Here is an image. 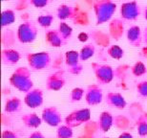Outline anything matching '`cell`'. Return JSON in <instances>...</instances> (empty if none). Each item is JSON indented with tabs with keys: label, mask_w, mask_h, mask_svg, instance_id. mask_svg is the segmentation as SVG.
Listing matches in <instances>:
<instances>
[{
	"label": "cell",
	"mask_w": 147,
	"mask_h": 138,
	"mask_svg": "<svg viewBox=\"0 0 147 138\" xmlns=\"http://www.w3.org/2000/svg\"><path fill=\"white\" fill-rule=\"evenodd\" d=\"M58 31L61 34V36L65 40V42L67 43L70 39H72L73 36V28L70 26L68 23H66L65 21H61L58 25Z\"/></svg>",
	"instance_id": "22"
},
{
	"label": "cell",
	"mask_w": 147,
	"mask_h": 138,
	"mask_svg": "<svg viewBox=\"0 0 147 138\" xmlns=\"http://www.w3.org/2000/svg\"><path fill=\"white\" fill-rule=\"evenodd\" d=\"M114 118L112 116V114L107 112V111H103L100 113V115L98 117V127L102 133H107L109 131L111 127L113 126Z\"/></svg>",
	"instance_id": "19"
},
{
	"label": "cell",
	"mask_w": 147,
	"mask_h": 138,
	"mask_svg": "<svg viewBox=\"0 0 147 138\" xmlns=\"http://www.w3.org/2000/svg\"><path fill=\"white\" fill-rule=\"evenodd\" d=\"M103 100V93L99 84H90L85 90V101L89 105H99Z\"/></svg>",
	"instance_id": "10"
},
{
	"label": "cell",
	"mask_w": 147,
	"mask_h": 138,
	"mask_svg": "<svg viewBox=\"0 0 147 138\" xmlns=\"http://www.w3.org/2000/svg\"><path fill=\"white\" fill-rule=\"evenodd\" d=\"M107 54L114 60H120L124 56V50L119 45H111L108 47Z\"/></svg>",
	"instance_id": "26"
},
{
	"label": "cell",
	"mask_w": 147,
	"mask_h": 138,
	"mask_svg": "<svg viewBox=\"0 0 147 138\" xmlns=\"http://www.w3.org/2000/svg\"><path fill=\"white\" fill-rule=\"evenodd\" d=\"M45 39L50 46L55 47V48H58V47H61L66 44L65 40H64L58 30L47 31L45 34Z\"/></svg>",
	"instance_id": "17"
},
{
	"label": "cell",
	"mask_w": 147,
	"mask_h": 138,
	"mask_svg": "<svg viewBox=\"0 0 147 138\" xmlns=\"http://www.w3.org/2000/svg\"><path fill=\"white\" fill-rule=\"evenodd\" d=\"M29 67L34 71H41L51 64V56L48 52L29 53L26 56Z\"/></svg>",
	"instance_id": "4"
},
{
	"label": "cell",
	"mask_w": 147,
	"mask_h": 138,
	"mask_svg": "<svg viewBox=\"0 0 147 138\" xmlns=\"http://www.w3.org/2000/svg\"><path fill=\"white\" fill-rule=\"evenodd\" d=\"M41 118L44 123L51 127H57L62 122L61 113L55 107H48L44 108Z\"/></svg>",
	"instance_id": "11"
},
{
	"label": "cell",
	"mask_w": 147,
	"mask_h": 138,
	"mask_svg": "<svg viewBox=\"0 0 147 138\" xmlns=\"http://www.w3.org/2000/svg\"><path fill=\"white\" fill-rule=\"evenodd\" d=\"M138 133L140 136L147 135V113L142 114L139 117L137 121Z\"/></svg>",
	"instance_id": "25"
},
{
	"label": "cell",
	"mask_w": 147,
	"mask_h": 138,
	"mask_svg": "<svg viewBox=\"0 0 147 138\" xmlns=\"http://www.w3.org/2000/svg\"><path fill=\"white\" fill-rule=\"evenodd\" d=\"M109 30L112 37L115 39H119L123 35V22L120 19L112 20L109 25Z\"/></svg>",
	"instance_id": "21"
},
{
	"label": "cell",
	"mask_w": 147,
	"mask_h": 138,
	"mask_svg": "<svg viewBox=\"0 0 147 138\" xmlns=\"http://www.w3.org/2000/svg\"><path fill=\"white\" fill-rule=\"evenodd\" d=\"M143 16H144L145 20L147 21V6L144 8V11H143Z\"/></svg>",
	"instance_id": "38"
},
{
	"label": "cell",
	"mask_w": 147,
	"mask_h": 138,
	"mask_svg": "<svg viewBox=\"0 0 147 138\" xmlns=\"http://www.w3.org/2000/svg\"><path fill=\"white\" fill-rule=\"evenodd\" d=\"M46 88L52 91H58L66 84L65 73L63 70H57L48 76L46 80Z\"/></svg>",
	"instance_id": "9"
},
{
	"label": "cell",
	"mask_w": 147,
	"mask_h": 138,
	"mask_svg": "<svg viewBox=\"0 0 147 138\" xmlns=\"http://www.w3.org/2000/svg\"><path fill=\"white\" fill-rule=\"evenodd\" d=\"M2 138H20L18 134L11 131H4L2 133Z\"/></svg>",
	"instance_id": "33"
},
{
	"label": "cell",
	"mask_w": 147,
	"mask_h": 138,
	"mask_svg": "<svg viewBox=\"0 0 147 138\" xmlns=\"http://www.w3.org/2000/svg\"><path fill=\"white\" fill-rule=\"evenodd\" d=\"M57 138H72L73 137V128L67 125H62L58 127L57 131Z\"/></svg>",
	"instance_id": "28"
},
{
	"label": "cell",
	"mask_w": 147,
	"mask_h": 138,
	"mask_svg": "<svg viewBox=\"0 0 147 138\" xmlns=\"http://www.w3.org/2000/svg\"><path fill=\"white\" fill-rule=\"evenodd\" d=\"M2 63L4 65H14L16 64L21 58V55L18 51L14 49H3L2 54Z\"/></svg>",
	"instance_id": "16"
},
{
	"label": "cell",
	"mask_w": 147,
	"mask_h": 138,
	"mask_svg": "<svg viewBox=\"0 0 147 138\" xmlns=\"http://www.w3.org/2000/svg\"><path fill=\"white\" fill-rule=\"evenodd\" d=\"M137 92L142 97H147V81L140 82L137 84Z\"/></svg>",
	"instance_id": "31"
},
{
	"label": "cell",
	"mask_w": 147,
	"mask_h": 138,
	"mask_svg": "<svg viewBox=\"0 0 147 138\" xmlns=\"http://www.w3.org/2000/svg\"><path fill=\"white\" fill-rule=\"evenodd\" d=\"M117 138H133V135L130 133H127V131H124L120 135L117 137Z\"/></svg>",
	"instance_id": "36"
},
{
	"label": "cell",
	"mask_w": 147,
	"mask_h": 138,
	"mask_svg": "<svg viewBox=\"0 0 147 138\" xmlns=\"http://www.w3.org/2000/svg\"><path fill=\"white\" fill-rule=\"evenodd\" d=\"M120 17L123 20L134 21L142 14V8L137 1H129L122 3L120 6Z\"/></svg>",
	"instance_id": "6"
},
{
	"label": "cell",
	"mask_w": 147,
	"mask_h": 138,
	"mask_svg": "<svg viewBox=\"0 0 147 138\" xmlns=\"http://www.w3.org/2000/svg\"><path fill=\"white\" fill-rule=\"evenodd\" d=\"M143 41L145 42V44L147 45V26L145 27L144 31H143Z\"/></svg>",
	"instance_id": "37"
},
{
	"label": "cell",
	"mask_w": 147,
	"mask_h": 138,
	"mask_svg": "<svg viewBox=\"0 0 147 138\" xmlns=\"http://www.w3.org/2000/svg\"><path fill=\"white\" fill-rule=\"evenodd\" d=\"M32 6L36 8H44L49 4L50 0H29Z\"/></svg>",
	"instance_id": "32"
},
{
	"label": "cell",
	"mask_w": 147,
	"mask_h": 138,
	"mask_svg": "<svg viewBox=\"0 0 147 138\" xmlns=\"http://www.w3.org/2000/svg\"><path fill=\"white\" fill-rule=\"evenodd\" d=\"M91 117V111L89 108H81L73 111L65 118V125L72 128L79 127L80 125L88 122Z\"/></svg>",
	"instance_id": "7"
},
{
	"label": "cell",
	"mask_w": 147,
	"mask_h": 138,
	"mask_svg": "<svg viewBox=\"0 0 147 138\" xmlns=\"http://www.w3.org/2000/svg\"><path fill=\"white\" fill-rule=\"evenodd\" d=\"M65 63L68 67L69 73L73 75H79L83 71V65L79 58V52L70 50L65 53Z\"/></svg>",
	"instance_id": "8"
},
{
	"label": "cell",
	"mask_w": 147,
	"mask_h": 138,
	"mask_svg": "<svg viewBox=\"0 0 147 138\" xmlns=\"http://www.w3.org/2000/svg\"><path fill=\"white\" fill-rule=\"evenodd\" d=\"M78 13L79 10L78 7L67 4H61L57 9V16L61 21L66 19H75V17L78 16Z\"/></svg>",
	"instance_id": "13"
},
{
	"label": "cell",
	"mask_w": 147,
	"mask_h": 138,
	"mask_svg": "<svg viewBox=\"0 0 147 138\" xmlns=\"http://www.w3.org/2000/svg\"><path fill=\"white\" fill-rule=\"evenodd\" d=\"M131 71H132V74L134 76L140 77V76H143L147 72V69L144 63H142V61H137V63L132 66Z\"/></svg>",
	"instance_id": "30"
},
{
	"label": "cell",
	"mask_w": 147,
	"mask_h": 138,
	"mask_svg": "<svg viewBox=\"0 0 147 138\" xmlns=\"http://www.w3.org/2000/svg\"><path fill=\"white\" fill-rule=\"evenodd\" d=\"M55 20L54 14H42L36 18V22L38 23V25H40L43 28H49L50 26L53 24Z\"/></svg>",
	"instance_id": "27"
},
{
	"label": "cell",
	"mask_w": 147,
	"mask_h": 138,
	"mask_svg": "<svg viewBox=\"0 0 147 138\" xmlns=\"http://www.w3.org/2000/svg\"><path fill=\"white\" fill-rule=\"evenodd\" d=\"M28 138H46V137L44 136L43 134L40 133V131H34V133H32Z\"/></svg>",
	"instance_id": "35"
},
{
	"label": "cell",
	"mask_w": 147,
	"mask_h": 138,
	"mask_svg": "<svg viewBox=\"0 0 147 138\" xmlns=\"http://www.w3.org/2000/svg\"><path fill=\"white\" fill-rule=\"evenodd\" d=\"M43 91L40 88H33L30 92L26 93L24 103L27 107L31 108L39 107L43 104Z\"/></svg>",
	"instance_id": "12"
},
{
	"label": "cell",
	"mask_w": 147,
	"mask_h": 138,
	"mask_svg": "<svg viewBox=\"0 0 147 138\" xmlns=\"http://www.w3.org/2000/svg\"><path fill=\"white\" fill-rule=\"evenodd\" d=\"M2 1H9V0H2Z\"/></svg>",
	"instance_id": "39"
},
{
	"label": "cell",
	"mask_w": 147,
	"mask_h": 138,
	"mask_svg": "<svg viewBox=\"0 0 147 138\" xmlns=\"http://www.w3.org/2000/svg\"><path fill=\"white\" fill-rule=\"evenodd\" d=\"M96 25L108 22L117 10V4L113 0H95L93 4Z\"/></svg>",
	"instance_id": "2"
},
{
	"label": "cell",
	"mask_w": 147,
	"mask_h": 138,
	"mask_svg": "<svg viewBox=\"0 0 147 138\" xmlns=\"http://www.w3.org/2000/svg\"><path fill=\"white\" fill-rule=\"evenodd\" d=\"M104 138H109V137H104Z\"/></svg>",
	"instance_id": "40"
},
{
	"label": "cell",
	"mask_w": 147,
	"mask_h": 138,
	"mask_svg": "<svg viewBox=\"0 0 147 138\" xmlns=\"http://www.w3.org/2000/svg\"><path fill=\"white\" fill-rule=\"evenodd\" d=\"M9 82L14 88L23 93L30 92L34 87L31 70L26 66L17 67L11 75Z\"/></svg>",
	"instance_id": "1"
},
{
	"label": "cell",
	"mask_w": 147,
	"mask_h": 138,
	"mask_svg": "<svg viewBox=\"0 0 147 138\" xmlns=\"http://www.w3.org/2000/svg\"><path fill=\"white\" fill-rule=\"evenodd\" d=\"M88 39H89V36H88L86 33H84V32H82V33H80V34L78 35V40L80 42L87 41Z\"/></svg>",
	"instance_id": "34"
},
{
	"label": "cell",
	"mask_w": 147,
	"mask_h": 138,
	"mask_svg": "<svg viewBox=\"0 0 147 138\" xmlns=\"http://www.w3.org/2000/svg\"><path fill=\"white\" fill-rule=\"evenodd\" d=\"M128 42L134 47H140L143 41V34L140 26H131L126 33Z\"/></svg>",
	"instance_id": "15"
},
{
	"label": "cell",
	"mask_w": 147,
	"mask_h": 138,
	"mask_svg": "<svg viewBox=\"0 0 147 138\" xmlns=\"http://www.w3.org/2000/svg\"><path fill=\"white\" fill-rule=\"evenodd\" d=\"M96 48L93 44H86L84 45L79 51V58H80L81 61H85L89 60L95 55Z\"/></svg>",
	"instance_id": "23"
},
{
	"label": "cell",
	"mask_w": 147,
	"mask_h": 138,
	"mask_svg": "<svg viewBox=\"0 0 147 138\" xmlns=\"http://www.w3.org/2000/svg\"><path fill=\"white\" fill-rule=\"evenodd\" d=\"M105 102L108 107L117 108V109H123L127 105L125 98L117 92H108L105 97Z\"/></svg>",
	"instance_id": "14"
},
{
	"label": "cell",
	"mask_w": 147,
	"mask_h": 138,
	"mask_svg": "<svg viewBox=\"0 0 147 138\" xmlns=\"http://www.w3.org/2000/svg\"><path fill=\"white\" fill-rule=\"evenodd\" d=\"M84 95H85V90L83 88H81V87H76V88H74L71 91V93H70L69 100L71 103L79 102L82 100Z\"/></svg>",
	"instance_id": "29"
},
{
	"label": "cell",
	"mask_w": 147,
	"mask_h": 138,
	"mask_svg": "<svg viewBox=\"0 0 147 138\" xmlns=\"http://www.w3.org/2000/svg\"><path fill=\"white\" fill-rule=\"evenodd\" d=\"M2 20H1V25L2 27H6L9 26L16 21V13L13 10H4L2 12Z\"/></svg>",
	"instance_id": "24"
},
{
	"label": "cell",
	"mask_w": 147,
	"mask_h": 138,
	"mask_svg": "<svg viewBox=\"0 0 147 138\" xmlns=\"http://www.w3.org/2000/svg\"><path fill=\"white\" fill-rule=\"evenodd\" d=\"M92 69L96 76V82L98 84H110L114 79V70L108 64H102L94 63H92Z\"/></svg>",
	"instance_id": "5"
},
{
	"label": "cell",
	"mask_w": 147,
	"mask_h": 138,
	"mask_svg": "<svg viewBox=\"0 0 147 138\" xmlns=\"http://www.w3.org/2000/svg\"><path fill=\"white\" fill-rule=\"evenodd\" d=\"M22 107V101L18 97H11L7 99L5 104V111L7 113H16Z\"/></svg>",
	"instance_id": "20"
},
{
	"label": "cell",
	"mask_w": 147,
	"mask_h": 138,
	"mask_svg": "<svg viewBox=\"0 0 147 138\" xmlns=\"http://www.w3.org/2000/svg\"><path fill=\"white\" fill-rule=\"evenodd\" d=\"M38 34L36 23L27 20L18 26L16 32V37L21 43H32L36 39Z\"/></svg>",
	"instance_id": "3"
},
{
	"label": "cell",
	"mask_w": 147,
	"mask_h": 138,
	"mask_svg": "<svg viewBox=\"0 0 147 138\" xmlns=\"http://www.w3.org/2000/svg\"><path fill=\"white\" fill-rule=\"evenodd\" d=\"M21 121L27 128H37L42 124V118L36 113H26L21 117Z\"/></svg>",
	"instance_id": "18"
}]
</instances>
